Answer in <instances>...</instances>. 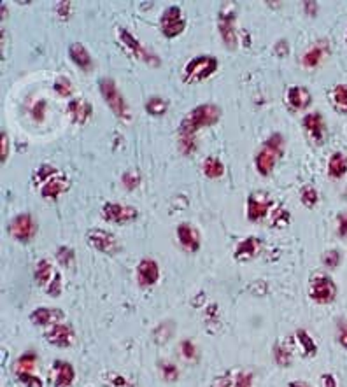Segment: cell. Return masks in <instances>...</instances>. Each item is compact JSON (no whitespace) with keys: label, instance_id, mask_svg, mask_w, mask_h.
Wrapping results in <instances>:
<instances>
[{"label":"cell","instance_id":"f5cc1de1","mask_svg":"<svg viewBox=\"0 0 347 387\" xmlns=\"http://www.w3.org/2000/svg\"><path fill=\"white\" fill-rule=\"evenodd\" d=\"M9 158V138H8V134H2V163L8 162Z\"/></svg>","mask_w":347,"mask_h":387},{"label":"cell","instance_id":"7c38bea8","mask_svg":"<svg viewBox=\"0 0 347 387\" xmlns=\"http://www.w3.org/2000/svg\"><path fill=\"white\" fill-rule=\"evenodd\" d=\"M9 234L12 238H16L21 244L32 240L37 234V225L30 214H18L16 218L12 219L9 225Z\"/></svg>","mask_w":347,"mask_h":387},{"label":"cell","instance_id":"e0dca14e","mask_svg":"<svg viewBox=\"0 0 347 387\" xmlns=\"http://www.w3.org/2000/svg\"><path fill=\"white\" fill-rule=\"evenodd\" d=\"M46 340H48L51 345H55V347L67 349L74 344V340H76V333H74L72 326L60 323L46 332Z\"/></svg>","mask_w":347,"mask_h":387},{"label":"cell","instance_id":"d4e9b609","mask_svg":"<svg viewBox=\"0 0 347 387\" xmlns=\"http://www.w3.org/2000/svg\"><path fill=\"white\" fill-rule=\"evenodd\" d=\"M67 186H68L67 177L60 172V174L55 175L51 181H48L44 186H42L40 195H42L46 200H58V198L67 191Z\"/></svg>","mask_w":347,"mask_h":387},{"label":"cell","instance_id":"ab89813d","mask_svg":"<svg viewBox=\"0 0 347 387\" xmlns=\"http://www.w3.org/2000/svg\"><path fill=\"white\" fill-rule=\"evenodd\" d=\"M270 218V225L274 226V228H284V226H287V223H290V212L281 207V209H277L276 212L272 214Z\"/></svg>","mask_w":347,"mask_h":387},{"label":"cell","instance_id":"681fc988","mask_svg":"<svg viewBox=\"0 0 347 387\" xmlns=\"http://www.w3.org/2000/svg\"><path fill=\"white\" fill-rule=\"evenodd\" d=\"M32 112H34V118H36L37 121H42V119H44V114H46V102H44V100H42V102H37Z\"/></svg>","mask_w":347,"mask_h":387},{"label":"cell","instance_id":"7a4b0ae2","mask_svg":"<svg viewBox=\"0 0 347 387\" xmlns=\"http://www.w3.org/2000/svg\"><path fill=\"white\" fill-rule=\"evenodd\" d=\"M284 146H286V140L281 134H274L267 138L264 142V146L259 147V151L255 156V166L258 170L259 175H270L276 168L277 162L283 158L284 154Z\"/></svg>","mask_w":347,"mask_h":387},{"label":"cell","instance_id":"4dcf8cb0","mask_svg":"<svg viewBox=\"0 0 347 387\" xmlns=\"http://www.w3.org/2000/svg\"><path fill=\"white\" fill-rule=\"evenodd\" d=\"M330 99L335 111L347 114V84H337L330 93Z\"/></svg>","mask_w":347,"mask_h":387},{"label":"cell","instance_id":"816d5d0a","mask_svg":"<svg viewBox=\"0 0 347 387\" xmlns=\"http://www.w3.org/2000/svg\"><path fill=\"white\" fill-rule=\"evenodd\" d=\"M318 9H320L318 2H303V11L307 12L309 16H316V14H318Z\"/></svg>","mask_w":347,"mask_h":387},{"label":"cell","instance_id":"83f0119b","mask_svg":"<svg viewBox=\"0 0 347 387\" xmlns=\"http://www.w3.org/2000/svg\"><path fill=\"white\" fill-rule=\"evenodd\" d=\"M272 355H274V361H276L277 366L281 368H290L293 363V349L290 347V344L286 342H277L274 345V351H272Z\"/></svg>","mask_w":347,"mask_h":387},{"label":"cell","instance_id":"5bb4252c","mask_svg":"<svg viewBox=\"0 0 347 387\" xmlns=\"http://www.w3.org/2000/svg\"><path fill=\"white\" fill-rule=\"evenodd\" d=\"M137 284L140 288H153L160 281V266L151 258H144L136 269Z\"/></svg>","mask_w":347,"mask_h":387},{"label":"cell","instance_id":"8992f818","mask_svg":"<svg viewBox=\"0 0 347 387\" xmlns=\"http://www.w3.org/2000/svg\"><path fill=\"white\" fill-rule=\"evenodd\" d=\"M218 67H220V64H218L216 56H195V58H192L184 65L183 79L190 84L202 83V81L209 79L211 75H214L218 72Z\"/></svg>","mask_w":347,"mask_h":387},{"label":"cell","instance_id":"cb8c5ba5","mask_svg":"<svg viewBox=\"0 0 347 387\" xmlns=\"http://www.w3.org/2000/svg\"><path fill=\"white\" fill-rule=\"evenodd\" d=\"M328 53V42L326 40H318L316 44H312L307 51L303 53L302 56V65L305 68H314L321 64Z\"/></svg>","mask_w":347,"mask_h":387},{"label":"cell","instance_id":"7402d4cb","mask_svg":"<svg viewBox=\"0 0 347 387\" xmlns=\"http://www.w3.org/2000/svg\"><path fill=\"white\" fill-rule=\"evenodd\" d=\"M259 251H261V240L258 237H248L237 244L233 258L237 261H251L258 256Z\"/></svg>","mask_w":347,"mask_h":387},{"label":"cell","instance_id":"db71d44e","mask_svg":"<svg viewBox=\"0 0 347 387\" xmlns=\"http://www.w3.org/2000/svg\"><path fill=\"white\" fill-rule=\"evenodd\" d=\"M287 387H312V386H309L305 380H292V382L287 384Z\"/></svg>","mask_w":347,"mask_h":387},{"label":"cell","instance_id":"44dd1931","mask_svg":"<svg viewBox=\"0 0 347 387\" xmlns=\"http://www.w3.org/2000/svg\"><path fill=\"white\" fill-rule=\"evenodd\" d=\"M67 112L72 121L77 123V125H84V123H88L90 118H92L93 105L90 103V100L72 99L67 105Z\"/></svg>","mask_w":347,"mask_h":387},{"label":"cell","instance_id":"d590c367","mask_svg":"<svg viewBox=\"0 0 347 387\" xmlns=\"http://www.w3.org/2000/svg\"><path fill=\"white\" fill-rule=\"evenodd\" d=\"M179 351H181V355H183L186 361H196V360H198V349H196V345L193 344L190 338H186V340H183V342H181Z\"/></svg>","mask_w":347,"mask_h":387},{"label":"cell","instance_id":"f35d334b","mask_svg":"<svg viewBox=\"0 0 347 387\" xmlns=\"http://www.w3.org/2000/svg\"><path fill=\"white\" fill-rule=\"evenodd\" d=\"M321 261H323V265L326 266V269L335 270L337 266L340 265V261H342V254H340L337 249H330L323 254Z\"/></svg>","mask_w":347,"mask_h":387},{"label":"cell","instance_id":"f546056e","mask_svg":"<svg viewBox=\"0 0 347 387\" xmlns=\"http://www.w3.org/2000/svg\"><path fill=\"white\" fill-rule=\"evenodd\" d=\"M36 363H37V354L36 352H23L16 360V364H14V371L16 375H21V373H34L36 370Z\"/></svg>","mask_w":347,"mask_h":387},{"label":"cell","instance_id":"7bdbcfd3","mask_svg":"<svg viewBox=\"0 0 347 387\" xmlns=\"http://www.w3.org/2000/svg\"><path fill=\"white\" fill-rule=\"evenodd\" d=\"M20 379V382L23 384L25 387H44L40 377H37L36 373H21V375H16Z\"/></svg>","mask_w":347,"mask_h":387},{"label":"cell","instance_id":"277c9868","mask_svg":"<svg viewBox=\"0 0 347 387\" xmlns=\"http://www.w3.org/2000/svg\"><path fill=\"white\" fill-rule=\"evenodd\" d=\"M34 277H36L37 284L44 289L49 297H60L62 289H64V279H62V273L55 269L51 261L46 260V258L37 261Z\"/></svg>","mask_w":347,"mask_h":387},{"label":"cell","instance_id":"3957f363","mask_svg":"<svg viewBox=\"0 0 347 387\" xmlns=\"http://www.w3.org/2000/svg\"><path fill=\"white\" fill-rule=\"evenodd\" d=\"M99 90L104 102L107 103V107L111 109L116 118L125 123L132 119V111H130V105H128L127 99H125L123 93H121L120 88H118V84H116L111 77L100 79Z\"/></svg>","mask_w":347,"mask_h":387},{"label":"cell","instance_id":"836d02e7","mask_svg":"<svg viewBox=\"0 0 347 387\" xmlns=\"http://www.w3.org/2000/svg\"><path fill=\"white\" fill-rule=\"evenodd\" d=\"M60 172L55 168V166L51 165H42L40 168H37L36 172H34V184L36 186H44L46 182L51 181L55 175H58Z\"/></svg>","mask_w":347,"mask_h":387},{"label":"cell","instance_id":"9a60e30c","mask_svg":"<svg viewBox=\"0 0 347 387\" xmlns=\"http://www.w3.org/2000/svg\"><path fill=\"white\" fill-rule=\"evenodd\" d=\"M65 319V314L62 308L55 307H37L32 314H30V321L32 324L39 326V328H53L56 324H60Z\"/></svg>","mask_w":347,"mask_h":387},{"label":"cell","instance_id":"5b68a950","mask_svg":"<svg viewBox=\"0 0 347 387\" xmlns=\"http://www.w3.org/2000/svg\"><path fill=\"white\" fill-rule=\"evenodd\" d=\"M237 8L233 2L221 4L220 14H218V28L223 44L230 51L237 49L239 46V34H237Z\"/></svg>","mask_w":347,"mask_h":387},{"label":"cell","instance_id":"ba28073f","mask_svg":"<svg viewBox=\"0 0 347 387\" xmlns=\"http://www.w3.org/2000/svg\"><path fill=\"white\" fill-rule=\"evenodd\" d=\"M186 28V20H184L183 9L179 5H170L164 11L160 18V30L167 39L179 37Z\"/></svg>","mask_w":347,"mask_h":387},{"label":"cell","instance_id":"30bf717a","mask_svg":"<svg viewBox=\"0 0 347 387\" xmlns=\"http://www.w3.org/2000/svg\"><path fill=\"white\" fill-rule=\"evenodd\" d=\"M102 218L107 223H114V225H127V223H132L139 218V210L132 205L105 202L102 205Z\"/></svg>","mask_w":347,"mask_h":387},{"label":"cell","instance_id":"e575fe53","mask_svg":"<svg viewBox=\"0 0 347 387\" xmlns=\"http://www.w3.org/2000/svg\"><path fill=\"white\" fill-rule=\"evenodd\" d=\"M160 375L165 382H177L181 377V371L174 363L165 361V363L160 364Z\"/></svg>","mask_w":347,"mask_h":387},{"label":"cell","instance_id":"603a6c76","mask_svg":"<svg viewBox=\"0 0 347 387\" xmlns=\"http://www.w3.org/2000/svg\"><path fill=\"white\" fill-rule=\"evenodd\" d=\"M68 56H70L72 64L79 67L81 71L90 72L93 68V58L84 44L72 42L70 46H68Z\"/></svg>","mask_w":347,"mask_h":387},{"label":"cell","instance_id":"9c48e42d","mask_svg":"<svg viewBox=\"0 0 347 387\" xmlns=\"http://www.w3.org/2000/svg\"><path fill=\"white\" fill-rule=\"evenodd\" d=\"M86 240H88V244L92 245L93 249L99 251V253L109 254V256H114V254L120 253V242H118L116 235H112L107 229H88Z\"/></svg>","mask_w":347,"mask_h":387},{"label":"cell","instance_id":"11a10c76","mask_svg":"<svg viewBox=\"0 0 347 387\" xmlns=\"http://www.w3.org/2000/svg\"><path fill=\"white\" fill-rule=\"evenodd\" d=\"M346 39H347V37H346Z\"/></svg>","mask_w":347,"mask_h":387},{"label":"cell","instance_id":"52a82bcc","mask_svg":"<svg viewBox=\"0 0 347 387\" xmlns=\"http://www.w3.org/2000/svg\"><path fill=\"white\" fill-rule=\"evenodd\" d=\"M339 289L335 281L328 275H316L309 284V298L318 305H330L335 301Z\"/></svg>","mask_w":347,"mask_h":387},{"label":"cell","instance_id":"60d3db41","mask_svg":"<svg viewBox=\"0 0 347 387\" xmlns=\"http://www.w3.org/2000/svg\"><path fill=\"white\" fill-rule=\"evenodd\" d=\"M53 88H55V91L60 97H68L72 93V90H74V86H72L70 81H68L67 77H64V75H60V77L55 81Z\"/></svg>","mask_w":347,"mask_h":387},{"label":"cell","instance_id":"bcb514c9","mask_svg":"<svg viewBox=\"0 0 347 387\" xmlns=\"http://www.w3.org/2000/svg\"><path fill=\"white\" fill-rule=\"evenodd\" d=\"M337 234L342 238L347 237V212H340L337 216Z\"/></svg>","mask_w":347,"mask_h":387},{"label":"cell","instance_id":"b9f144b4","mask_svg":"<svg viewBox=\"0 0 347 387\" xmlns=\"http://www.w3.org/2000/svg\"><path fill=\"white\" fill-rule=\"evenodd\" d=\"M56 260L60 261L64 266H70L74 263V251L70 247H60V249L56 251Z\"/></svg>","mask_w":347,"mask_h":387},{"label":"cell","instance_id":"f1b7e54d","mask_svg":"<svg viewBox=\"0 0 347 387\" xmlns=\"http://www.w3.org/2000/svg\"><path fill=\"white\" fill-rule=\"evenodd\" d=\"M202 172H204L205 177L209 179H220L224 175V165L220 158L216 156H209L202 163Z\"/></svg>","mask_w":347,"mask_h":387},{"label":"cell","instance_id":"d6986e66","mask_svg":"<svg viewBox=\"0 0 347 387\" xmlns=\"http://www.w3.org/2000/svg\"><path fill=\"white\" fill-rule=\"evenodd\" d=\"M176 235L179 244L183 245L188 253H196V251L200 249L198 229L190 225V223H181V225H177Z\"/></svg>","mask_w":347,"mask_h":387},{"label":"cell","instance_id":"ac0fdd59","mask_svg":"<svg viewBox=\"0 0 347 387\" xmlns=\"http://www.w3.org/2000/svg\"><path fill=\"white\" fill-rule=\"evenodd\" d=\"M311 103L312 95L305 86H290L286 90V105L292 112L305 111Z\"/></svg>","mask_w":347,"mask_h":387},{"label":"cell","instance_id":"c3c4849f","mask_svg":"<svg viewBox=\"0 0 347 387\" xmlns=\"http://www.w3.org/2000/svg\"><path fill=\"white\" fill-rule=\"evenodd\" d=\"M72 4H68V2H60V4L56 5V12H58V16L62 18V20H68V16H70L72 12Z\"/></svg>","mask_w":347,"mask_h":387},{"label":"cell","instance_id":"ee69618b","mask_svg":"<svg viewBox=\"0 0 347 387\" xmlns=\"http://www.w3.org/2000/svg\"><path fill=\"white\" fill-rule=\"evenodd\" d=\"M233 387H253V375L248 371H239L235 373V384Z\"/></svg>","mask_w":347,"mask_h":387},{"label":"cell","instance_id":"2e32d148","mask_svg":"<svg viewBox=\"0 0 347 387\" xmlns=\"http://www.w3.org/2000/svg\"><path fill=\"white\" fill-rule=\"evenodd\" d=\"M302 127L312 142H323L324 135H326V123H324L323 116L320 112H309V114L303 116Z\"/></svg>","mask_w":347,"mask_h":387},{"label":"cell","instance_id":"74e56055","mask_svg":"<svg viewBox=\"0 0 347 387\" xmlns=\"http://www.w3.org/2000/svg\"><path fill=\"white\" fill-rule=\"evenodd\" d=\"M104 379L111 387H133V384L130 382L127 377L121 375V373H116V371H109V373H105Z\"/></svg>","mask_w":347,"mask_h":387},{"label":"cell","instance_id":"ffe728a7","mask_svg":"<svg viewBox=\"0 0 347 387\" xmlns=\"http://www.w3.org/2000/svg\"><path fill=\"white\" fill-rule=\"evenodd\" d=\"M53 386L55 387H72L76 380V370L67 361H55L53 363Z\"/></svg>","mask_w":347,"mask_h":387},{"label":"cell","instance_id":"f907efd6","mask_svg":"<svg viewBox=\"0 0 347 387\" xmlns=\"http://www.w3.org/2000/svg\"><path fill=\"white\" fill-rule=\"evenodd\" d=\"M321 387H339L337 386V379L331 373H324L321 375Z\"/></svg>","mask_w":347,"mask_h":387},{"label":"cell","instance_id":"6da1fadb","mask_svg":"<svg viewBox=\"0 0 347 387\" xmlns=\"http://www.w3.org/2000/svg\"><path fill=\"white\" fill-rule=\"evenodd\" d=\"M221 109L216 103H202L188 112L179 123V138H196L202 128L214 127L220 121Z\"/></svg>","mask_w":347,"mask_h":387},{"label":"cell","instance_id":"4fadbf2b","mask_svg":"<svg viewBox=\"0 0 347 387\" xmlns=\"http://www.w3.org/2000/svg\"><path fill=\"white\" fill-rule=\"evenodd\" d=\"M120 40L125 48L132 53L137 60H142V62H148V64L158 65V56L153 55V53L149 51V49L146 48V46H144V44L140 42L132 32H128L125 28H120Z\"/></svg>","mask_w":347,"mask_h":387},{"label":"cell","instance_id":"1f68e13d","mask_svg":"<svg viewBox=\"0 0 347 387\" xmlns=\"http://www.w3.org/2000/svg\"><path fill=\"white\" fill-rule=\"evenodd\" d=\"M167 111L168 102L165 99H162V97H151V99H148V102H146V112H148L149 116L158 118V116H164Z\"/></svg>","mask_w":347,"mask_h":387},{"label":"cell","instance_id":"d6a6232c","mask_svg":"<svg viewBox=\"0 0 347 387\" xmlns=\"http://www.w3.org/2000/svg\"><path fill=\"white\" fill-rule=\"evenodd\" d=\"M300 202H302L303 207H307V209H314L318 205L320 193H318L314 186H303L302 191H300Z\"/></svg>","mask_w":347,"mask_h":387},{"label":"cell","instance_id":"484cf974","mask_svg":"<svg viewBox=\"0 0 347 387\" xmlns=\"http://www.w3.org/2000/svg\"><path fill=\"white\" fill-rule=\"evenodd\" d=\"M347 174V156L340 151L333 153L328 160V175L331 179H342Z\"/></svg>","mask_w":347,"mask_h":387},{"label":"cell","instance_id":"8fae6325","mask_svg":"<svg viewBox=\"0 0 347 387\" xmlns=\"http://www.w3.org/2000/svg\"><path fill=\"white\" fill-rule=\"evenodd\" d=\"M272 207H274V200H272L267 193L249 195L248 203H246V214H248V219L253 223L264 221L268 214H270Z\"/></svg>","mask_w":347,"mask_h":387},{"label":"cell","instance_id":"8d00e7d4","mask_svg":"<svg viewBox=\"0 0 347 387\" xmlns=\"http://www.w3.org/2000/svg\"><path fill=\"white\" fill-rule=\"evenodd\" d=\"M121 182H123L127 190L133 191L139 188V184L142 182V177H140V174L136 172V170H128V172H125V174L121 175Z\"/></svg>","mask_w":347,"mask_h":387},{"label":"cell","instance_id":"f6af8a7d","mask_svg":"<svg viewBox=\"0 0 347 387\" xmlns=\"http://www.w3.org/2000/svg\"><path fill=\"white\" fill-rule=\"evenodd\" d=\"M337 340L344 349H347V321H339L337 326Z\"/></svg>","mask_w":347,"mask_h":387},{"label":"cell","instance_id":"7dc6e473","mask_svg":"<svg viewBox=\"0 0 347 387\" xmlns=\"http://www.w3.org/2000/svg\"><path fill=\"white\" fill-rule=\"evenodd\" d=\"M233 384H235V373H231V371L216 380V387H233Z\"/></svg>","mask_w":347,"mask_h":387},{"label":"cell","instance_id":"4316f807","mask_svg":"<svg viewBox=\"0 0 347 387\" xmlns=\"http://www.w3.org/2000/svg\"><path fill=\"white\" fill-rule=\"evenodd\" d=\"M295 340L303 358H314V355L318 354V344H316L314 338H312L305 329H298V332L295 333Z\"/></svg>","mask_w":347,"mask_h":387}]
</instances>
